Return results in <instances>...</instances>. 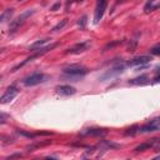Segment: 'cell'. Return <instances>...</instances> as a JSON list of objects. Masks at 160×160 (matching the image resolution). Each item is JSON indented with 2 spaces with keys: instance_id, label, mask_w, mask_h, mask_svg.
I'll return each mask as SVG.
<instances>
[{
  "instance_id": "1",
  "label": "cell",
  "mask_w": 160,
  "mask_h": 160,
  "mask_svg": "<svg viewBox=\"0 0 160 160\" xmlns=\"http://www.w3.org/2000/svg\"><path fill=\"white\" fill-rule=\"evenodd\" d=\"M89 69L80 64H71L62 69V76L68 81H78L88 74Z\"/></svg>"
},
{
  "instance_id": "2",
  "label": "cell",
  "mask_w": 160,
  "mask_h": 160,
  "mask_svg": "<svg viewBox=\"0 0 160 160\" xmlns=\"http://www.w3.org/2000/svg\"><path fill=\"white\" fill-rule=\"evenodd\" d=\"M35 9H28V10H25V11H22L19 16H16L14 20H11L10 21V25H9V32L10 34H14L25 21H26V19L28 18H30V16H32L34 14H35Z\"/></svg>"
},
{
  "instance_id": "3",
  "label": "cell",
  "mask_w": 160,
  "mask_h": 160,
  "mask_svg": "<svg viewBox=\"0 0 160 160\" xmlns=\"http://www.w3.org/2000/svg\"><path fill=\"white\" fill-rule=\"evenodd\" d=\"M56 42H54V44H50V45H48V46H41V48H39V49H36V50H34L32 52V55L31 56H29V58H26L22 62H20L19 65H16L15 68H12V71H16L18 69H20V68H22L25 64H28V62H30V61H32L34 59H36V58H39V56H42L44 54H46L48 51H50V50H52L54 48H56Z\"/></svg>"
},
{
  "instance_id": "4",
  "label": "cell",
  "mask_w": 160,
  "mask_h": 160,
  "mask_svg": "<svg viewBox=\"0 0 160 160\" xmlns=\"http://www.w3.org/2000/svg\"><path fill=\"white\" fill-rule=\"evenodd\" d=\"M48 76L42 72H34V74H30L28 75L26 78L22 79V84L25 86H35V85H39L44 81H46Z\"/></svg>"
},
{
  "instance_id": "5",
  "label": "cell",
  "mask_w": 160,
  "mask_h": 160,
  "mask_svg": "<svg viewBox=\"0 0 160 160\" xmlns=\"http://www.w3.org/2000/svg\"><path fill=\"white\" fill-rule=\"evenodd\" d=\"M19 88L15 85V84H12V85H10L8 89H6V91L0 96V104H8V102H10V101H12L15 98H16V95L19 94Z\"/></svg>"
},
{
  "instance_id": "6",
  "label": "cell",
  "mask_w": 160,
  "mask_h": 160,
  "mask_svg": "<svg viewBox=\"0 0 160 160\" xmlns=\"http://www.w3.org/2000/svg\"><path fill=\"white\" fill-rule=\"evenodd\" d=\"M108 2H109V0H98L96 6H95V11H94V22L95 24H98L102 19L104 12H105L106 6H108Z\"/></svg>"
},
{
  "instance_id": "7",
  "label": "cell",
  "mask_w": 160,
  "mask_h": 160,
  "mask_svg": "<svg viewBox=\"0 0 160 160\" xmlns=\"http://www.w3.org/2000/svg\"><path fill=\"white\" fill-rule=\"evenodd\" d=\"M124 69H125V65L122 64V62H120V64H116L115 66H112V68H110L104 75H101L100 76V80H108V79H111V78H114V76H116V75H119V74H121L122 71H124Z\"/></svg>"
},
{
  "instance_id": "8",
  "label": "cell",
  "mask_w": 160,
  "mask_h": 160,
  "mask_svg": "<svg viewBox=\"0 0 160 160\" xmlns=\"http://www.w3.org/2000/svg\"><path fill=\"white\" fill-rule=\"evenodd\" d=\"M159 129H160V119L155 118V119L150 120V122L139 128L138 132H154V131H159Z\"/></svg>"
},
{
  "instance_id": "9",
  "label": "cell",
  "mask_w": 160,
  "mask_h": 160,
  "mask_svg": "<svg viewBox=\"0 0 160 160\" xmlns=\"http://www.w3.org/2000/svg\"><path fill=\"white\" fill-rule=\"evenodd\" d=\"M151 60H152V56L151 55H140V56H136V58L129 60L126 62V65L128 66H140V65L149 64Z\"/></svg>"
},
{
  "instance_id": "10",
  "label": "cell",
  "mask_w": 160,
  "mask_h": 160,
  "mask_svg": "<svg viewBox=\"0 0 160 160\" xmlns=\"http://www.w3.org/2000/svg\"><path fill=\"white\" fill-rule=\"evenodd\" d=\"M89 48H90V41H82V42H78V44L72 45L65 52L66 54H80V52L86 51Z\"/></svg>"
},
{
  "instance_id": "11",
  "label": "cell",
  "mask_w": 160,
  "mask_h": 160,
  "mask_svg": "<svg viewBox=\"0 0 160 160\" xmlns=\"http://www.w3.org/2000/svg\"><path fill=\"white\" fill-rule=\"evenodd\" d=\"M55 90H56V92L59 95H62V96H70V95H74L76 92V89L74 86H71V85H68V84L59 85V86L55 88Z\"/></svg>"
},
{
  "instance_id": "12",
  "label": "cell",
  "mask_w": 160,
  "mask_h": 160,
  "mask_svg": "<svg viewBox=\"0 0 160 160\" xmlns=\"http://www.w3.org/2000/svg\"><path fill=\"white\" fill-rule=\"evenodd\" d=\"M81 134H82V135H91V136H102V135L106 134V129L90 128V129H85Z\"/></svg>"
},
{
  "instance_id": "13",
  "label": "cell",
  "mask_w": 160,
  "mask_h": 160,
  "mask_svg": "<svg viewBox=\"0 0 160 160\" xmlns=\"http://www.w3.org/2000/svg\"><path fill=\"white\" fill-rule=\"evenodd\" d=\"M158 142H159V139H152V142H142V144L138 145V146L134 149V151H135V152H139V151L148 150V149L152 148V146H154V144H158Z\"/></svg>"
},
{
  "instance_id": "14",
  "label": "cell",
  "mask_w": 160,
  "mask_h": 160,
  "mask_svg": "<svg viewBox=\"0 0 160 160\" xmlns=\"http://www.w3.org/2000/svg\"><path fill=\"white\" fill-rule=\"evenodd\" d=\"M148 79H149L148 75H140L138 78H134V79L129 80V84L130 85H144V84L148 82Z\"/></svg>"
},
{
  "instance_id": "15",
  "label": "cell",
  "mask_w": 160,
  "mask_h": 160,
  "mask_svg": "<svg viewBox=\"0 0 160 160\" xmlns=\"http://www.w3.org/2000/svg\"><path fill=\"white\" fill-rule=\"evenodd\" d=\"M12 14H14V9H12V8L4 10V11L0 14V22H4V21H6V20H10L11 16H12Z\"/></svg>"
},
{
  "instance_id": "16",
  "label": "cell",
  "mask_w": 160,
  "mask_h": 160,
  "mask_svg": "<svg viewBox=\"0 0 160 160\" xmlns=\"http://www.w3.org/2000/svg\"><path fill=\"white\" fill-rule=\"evenodd\" d=\"M49 41V39H41V40H38V41H35V42H32L30 46H29V50L30 51H34V50H36V49H39V48H41L44 44H46Z\"/></svg>"
},
{
  "instance_id": "17",
  "label": "cell",
  "mask_w": 160,
  "mask_h": 160,
  "mask_svg": "<svg viewBox=\"0 0 160 160\" xmlns=\"http://www.w3.org/2000/svg\"><path fill=\"white\" fill-rule=\"evenodd\" d=\"M68 24V19H64V20H61L60 22H58L52 29H51V31L52 32H58V31H60V30H62L64 28H65V25Z\"/></svg>"
},
{
  "instance_id": "18",
  "label": "cell",
  "mask_w": 160,
  "mask_h": 160,
  "mask_svg": "<svg viewBox=\"0 0 160 160\" xmlns=\"http://www.w3.org/2000/svg\"><path fill=\"white\" fill-rule=\"evenodd\" d=\"M152 2H154V0H148L146 5H145V8H144L145 12H149V11H152V10L158 9V5H154V6H152Z\"/></svg>"
},
{
  "instance_id": "19",
  "label": "cell",
  "mask_w": 160,
  "mask_h": 160,
  "mask_svg": "<svg viewBox=\"0 0 160 160\" xmlns=\"http://www.w3.org/2000/svg\"><path fill=\"white\" fill-rule=\"evenodd\" d=\"M138 130H139V126H136V125H134V126H131L130 129H128L126 131H125V135L126 136H132V135H135L136 132H138Z\"/></svg>"
},
{
  "instance_id": "20",
  "label": "cell",
  "mask_w": 160,
  "mask_h": 160,
  "mask_svg": "<svg viewBox=\"0 0 160 160\" xmlns=\"http://www.w3.org/2000/svg\"><path fill=\"white\" fill-rule=\"evenodd\" d=\"M86 22H88V16H86V15H84V16H81V18L79 19L78 25H79L81 29H84V28L86 26Z\"/></svg>"
},
{
  "instance_id": "21",
  "label": "cell",
  "mask_w": 160,
  "mask_h": 160,
  "mask_svg": "<svg viewBox=\"0 0 160 160\" xmlns=\"http://www.w3.org/2000/svg\"><path fill=\"white\" fill-rule=\"evenodd\" d=\"M9 119H10V115H9V114L0 111V124H5Z\"/></svg>"
},
{
  "instance_id": "22",
  "label": "cell",
  "mask_w": 160,
  "mask_h": 160,
  "mask_svg": "<svg viewBox=\"0 0 160 160\" xmlns=\"http://www.w3.org/2000/svg\"><path fill=\"white\" fill-rule=\"evenodd\" d=\"M124 41H121V40H116V41H112V42H109L105 48H104V51L105 50H108V49H111V48H114V46H116V45H119V44H122Z\"/></svg>"
},
{
  "instance_id": "23",
  "label": "cell",
  "mask_w": 160,
  "mask_h": 160,
  "mask_svg": "<svg viewBox=\"0 0 160 160\" xmlns=\"http://www.w3.org/2000/svg\"><path fill=\"white\" fill-rule=\"evenodd\" d=\"M130 45H129V49H128V51H135V48H136V45H138V40L136 39H132V40H130Z\"/></svg>"
},
{
  "instance_id": "24",
  "label": "cell",
  "mask_w": 160,
  "mask_h": 160,
  "mask_svg": "<svg viewBox=\"0 0 160 160\" xmlns=\"http://www.w3.org/2000/svg\"><path fill=\"white\" fill-rule=\"evenodd\" d=\"M150 52H151L152 55H159V54H160V45L158 44V45H155L154 48H151V49H150Z\"/></svg>"
},
{
  "instance_id": "25",
  "label": "cell",
  "mask_w": 160,
  "mask_h": 160,
  "mask_svg": "<svg viewBox=\"0 0 160 160\" xmlns=\"http://www.w3.org/2000/svg\"><path fill=\"white\" fill-rule=\"evenodd\" d=\"M59 8H60V2H59V1H58V2H56V4H54V5H52V6H51V9H50V10H51V11H56V10H58V9H59Z\"/></svg>"
},
{
  "instance_id": "26",
  "label": "cell",
  "mask_w": 160,
  "mask_h": 160,
  "mask_svg": "<svg viewBox=\"0 0 160 160\" xmlns=\"http://www.w3.org/2000/svg\"><path fill=\"white\" fill-rule=\"evenodd\" d=\"M4 50H5V49H4V48H1V49H0V54H1V52H2Z\"/></svg>"
},
{
  "instance_id": "27",
  "label": "cell",
  "mask_w": 160,
  "mask_h": 160,
  "mask_svg": "<svg viewBox=\"0 0 160 160\" xmlns=\"http://www.w3.org/2000/svg\"><path fill=\"white\" fill-rule=\"evenodd\" d=\"M76 2H81V1H84V0H75Z\"/></svg>"
},
{
  "instance_id": "28",
  "label": "cell",
  "mask_w": 160,
  "mask_h": 160,
  "mask_svg": "<svg viewBox=\"0 0 160 160\" xmlns=\"http://www.w3.org/2000/svg\"><path fill=\"white\" fill-rule=\"evenodd\" d=\"M0 80H1V76H0Z\"/></svg>"
}]
</instances>
